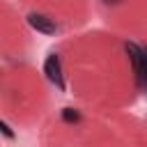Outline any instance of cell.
<instances>
[{"instance_id": "obj_1", "label": "cell", "mask_w": 147, "mask_h": 147, "mask_svg": "<svg viewBox=\"0 0 147 147\" xmlns=\"http://www.w3.org/2000/svg\"><path fill=\"white\" fill-rule=\"evenodd\" d=\"M126 53H129V60H131V67H133L138 87L140 90H147V48L129 41L126 44Z\"/></svg>"}, {"instance_id": "obj_2", "label": "cell", "mask_w": 147, "mask_h": 147, "mask_svg": "<svg viewBox=\"0 0 147 147\" xmlns=\"http://www.w3.org/2000/svg\"><path fill=\"white\" fill-rule=\"evenodd\" d=\"M44 74H46V78H48L57 90H64V87H67L64 76H62V67H60V57H57V53H51V55L46 57V62H44Z\"/></svg>"}, {"instance_id": "obj_3", "label": "cell", "mask_w": 147, "mask_h": 147, "mask_svg": "<svg viewBox=\"0 0 147 147\" xmlns=\"http://www.w3.org/2000/svg\"><path fill=\"white\" fill-rule=\"evenodd\" d=\"M28 23H30L37 32H44V34H55V32H57V25L53 23V18H48V16H44V14H37V11H32V14L28 16Z\"/></svg>"}, {"instance_id": "obj_4", "label": "cell", "mask_w": 147, "mask_h": 147, "mask_svg": "<svg viewBox=\"0 0 147 147\" xmlns=\"http://www.w3.org/2000/svg\"><path fill=\"white\" fill-rule=\"evenodd\" d=\"M62 117H64L67 122H78V113H76V110H71V108H67V110L62 113Z\"/></svg>"}, {"instance_id": "obj_5", "label": "cell", "mask_w": 147, "mask_h": 147, "mask_svg": "<svg viewBox=\"0 0 147 147\" xmlns=\"http://www.w3.org/2000/svg\"><path fill=\"white\" fill-rule=\"evenodd\" d=\"M2 133H5V138H14V133H11V129H9L7 122H2Z\"/></svg>"}, {"instance_id": "obj_6", "label": "cell", "mask_w": 147, "mask_h": 147, "mask_svg": "<svg viewBox=\"0 0 147 147\" xmlns=\"http://www.w3.org/2000/svg\"><path fill=\"white\" fill-rule=\"evenodd\" d=\"M103 2H108V5H117V2H122V0H103Z\"/></svg>"}]
</instances>
